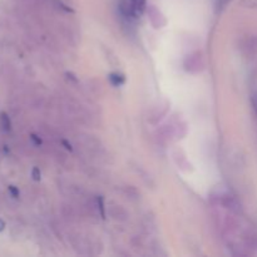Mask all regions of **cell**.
I'll return each instance as SVG.
<instances>
[{
    "mask_svg": "<svg viewBox=\"0 0 257 257\" xmlns=\"http://www.w3.org/2000/svg\"><path fill=\"white\" fill-rule=\"evenodd\" d=\"M147 0H120L119 12L128 20H137L143 14Z\"/></svg>",
    "mask_w": 257,
    "mask_h": 257,
    "instance_id": "6da1fadb",
    "label": "cell"
},
{
    "mask_svg": "<svg viewBox=\"0 0 257 257\" xmlns=\"http://www.w3.org/2000/svg\"><path fill=\"white\" fill-rule=\"evenodd\" d=\"M205 67V60H203L202 53L196 52L188 55L185 60V69L191 73H197L201 72Z\"/></svg>",
    "mask_w": 257,
    "mask_h": 257,
    "instance_id": "7a4b0ae2",
    "label": "cell"
},
{
    "mask_svg": "<svg viewBox=\"0 0 257 257\" xmlns=\"http://www.w3.org/2000/svg\"><path fill=\"white\" fill-rule=\"evenodd\" d=\"M221 203H222V205L225 206V207L231 208V210H236V208H238L237 201L235 200V197H232V196H230V195L223 196V197H222V202H221Z\"/></svg>",
    "mask_w": 257,
    "mask_h": 257,
    "instance_id": "3957f363",
    "label": "cell"
},
{
    "mask_svg": "<svg viewBox=\"0 0 257 257\" xmlns=\"http://www.w3.org/2000/svg\"><path fill=\"white\" fill-rule=\"evenodd\" d=\"M0 124H2L3 130L7 131V132H9L12 130V120H10L9 115L5 112L0 113Z\"/></svg>",
    "mask_w": 257,
    "mask_h": 257,
    "instance_id": "277c9868",
    "label": "cell"
},
{
    "mask_svg": "<svg viewBox=\"0 0 257 257\" xmlns=\"http://www.w3.org/2000/svg\"><path fill=\"white\" fill-rule=\"evenodd\" d=\"M109 80L113 85L119 87V85H122L125 82V78L124 75L119 74V73H112V74H109Z\"/></svg>",
    "mask_w": 257,
    "mask_h": 257,
    "instance_id": "5b68a950",
    "label": "cell"
},
{
    "mask_svg": "<svg viewBox=\"0 0 257 257\" xmlns=\"http://www.w3.org/2000/svg\"><path fill=\"white\" fill-rule=\"evenodd\" d=\"M240 4L247 9H257V0H241Z\"/></svg>",
    "mask_w": 257,
    "mask_h": 257,
    "instance_id": "8992f818",
    "label": "cell"
},
{
    "mask_svg": "<svg viewBox=\"0 0 257 257\" xmlns=\"http://www.w3.org/2000/svg\"><path fill=\"white\" fill-rule=\"evenodd\" d=\"M97 206H98V211H99L100 216L102 218H105V211H104V201H103V197H97Z\"/></svg>",
    "mask_w": 257,
    "mask_h": 257,
    "instance_id": "52a82bcc",
    "label": "cell"
},
{
    "mask_svg": "<svg viewBox=\"0 0 257 257\" xmlns=\"http://www.w3.org/2000/svg\"><path fill=\"white\" fill-rule=\"evenodd\" d=\"M230 2L231 0H215L216 10H217V12H221V10H222Z\"/></svg>",
    "mask_w": 257,
    "mask_h": 257,
    "instance_id": "ba28073f",
    "label": "cell"
},
{
    "mask_svg": "<svg viewBox=\"0 0 257 257\" xmlns=\"http://www.w3.org/2000/svg\"><path fill=\"white\" fill-rule=\"evenodd\" d=\"M8 191H9L10 195H12L14 198H19L20 192H19V190L15 187V186H9V187H8Z\"/></svg>",
    "mask_w": 257,
    "mask_h": 257,
    "instance_id": "9c48e42d",
    "label": "cell"
},
{
    "mask_svg": "<svg viewBox=\"0 0 257 257\" xmlns=\"http://www.w3.org/2000/svg\"><path fill=\"white\" fill-rule=\"evenodd\" d=\"M32 176H33V180L39 181V180H40V170H39V168H38V167L33 168Z\"/></svg>",
    "mask_w": 257,
    "mask_h": 257,
    "instance_id": "30bf717a",
    "label": "cell"
},
{
    "mask_svg": "<svg viewBox=\"0 0 257 257\" xmlns=\"http://www.w3.org/2000/svg\"><path fill=\"white\" fill-rule=\"evenodd\" d=\"M251 103H252L253 112H255L256 115H257V93H255V94H252V97H251Z\"/></svg>",
    "mask_w": 257,
    "mask_h": 257,
    "instance_id": "8fae6325",
    "label": "cell"
},
{
    "mask_svg": "<svg viewBox=\"0 0 257 257\" xmlns=\"http://www.w3.org/2000/svg\"><path fill=\"white\" fill-rule=\"evenodd\" d=\"M57 3H58V5H59L60 9H63V10H64V12H67V13H73V9H70V8H68L67 5L63 4L62 0H57Z\"/></svg>",
    "mask_w": 257,
    "mask_h": 257,
    "instance_id": "7c38bea8",
    "label": "cell"
},
{
    "mask_svg": "<svg viewBox=\"0 0 257 257\" xmlns=\"http://www.w3.org/2000/svg\"><path fill=\"white\" fill-rule=\"evenodd\" d=\"M30 138H32L33 142H35V145H38V146L42 145V141H40L39 138H38L37 136H35V135H32V136H30Z\"/></svg>",
    "mask_w": 257,
    "mask_h": 257,
    "instance_id": "4fadbf2b",
    "label": "cell"
},
{
    "mask_svg": "<svg viewBox=\"0 0 257 257\" xmlns=\"http://www.w3.org/2000/svg\"><path fill=\"white\" fill-rule=\"evenodd\" d=\"M4 230H5V222L0 218V232H3Z\"/></svg>",
    "mask_w": 257,
    "mask_h": 257,
    "instance_id": "5bb4252c",
    "label": "cell"
}]
</instances>
